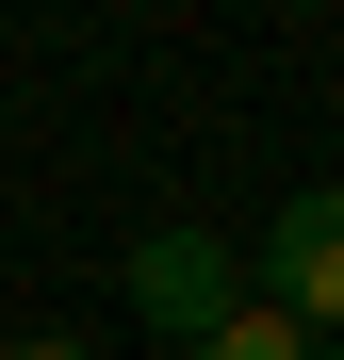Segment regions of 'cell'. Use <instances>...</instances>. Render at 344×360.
I'll use <instances>...</instances> for the list:
<instances>
[{
    "label": "cell",
    "mask_w": 344,
    "mask_h": 360,
    "mask_svg": "<svg viewBox=\"0 0 344 360\" xmlns=\"http://www.w3.org/2000/svg\"><path fill=\"white\" fill-rule=\"evenodd\" d=\"M246 295L279 328H312V344L344 328V180H295V197H279V229L246 246Z\"/></svg>",
    "instance_id": "obj_1"
},
{
    "label": "cell",
    "mask_w": 344,
    "mask_h": 360,
    "mask_svg": "<svg viewBox=\"0 0 344 360\" xmlns=\"http://www.w3.org/2000/svg\"><path fill=\"white\" fill-rule=\"evenodd\" d=\"M181 360H328V344H312V328H279V311H262V295H246V311H229L213 344H181Z\"/></svg>",
    "instance_id": "obj_3"
},
{
    "label": "cell",
    "mask_w": 344,
    "mask_h": 360,
    "mask_svg": "<svg viewBox=\"0 0 344 360\" xmlns=\"http://www.w3.org/2000/svg\"><path fill=\"white\" fill-rule=\"evenodd\" d=\"M0 360H98V344H66V328H33V344H0Z\"/></svg>",
    "instance_id": "obj_4"
},
{
    "label": "cell",
    "mask_w": 344,
    "mask_h": 360,
    "mask_svg": "<svg viewBox=\"0 0 344 360\" xmlns=\"http://www.w3.org/2000/svg\"><path fill=\"white\" fill-rule=\"evenodd\" d=\"M132 311H148L164 344H213L229 311H246V246H213V229H181V213H164L148 246H132Z\"/></svg>",
    "instance_id": "obj_2"
}]
</instances>
